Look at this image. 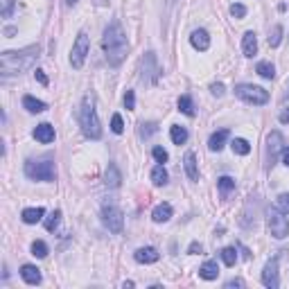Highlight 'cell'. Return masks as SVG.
I'll return each instance as SVG.
<instances>
[{
    "label": "cell",
    "instance_id": "32",
    "mask_svg": "<svg viewBox=\"0 0 289 289\" xmlns=\"http://www.w3.org/2000/svg\"><path fill=\"white\" fill-rule=\"evenodd\" d=\"M32 255L34 257H45V255H48V244H45V242H41V240H36L32 244Z\"/></svg>",
    "mask_w": 289,
    "mask_h": 289
},
{
    "label": "cell",
    "instance_id": "47",
    "mask_svg": "<svg viewBox=\"0 0 289 289\" xmlns=\"http://www.w3.org/2000/svg\"><path fill=\"white\" fill-rule=\"evenodd\" d=\"M75 2H77V0H68V5H75Z\"/></svg>",
    "mask_w": 289,
    "mask_h": 289
},
{
    "label": "cell",
    "instance_id": "36",
    "mask_svg": "<svg viewBox=\"0 0 289 289\" xmlns=\"http://www.w3.org/2000/svg\"><path fill=\"white\" fill-rule=\"evenodd\" d=\"M124 107H127L129 111H134V108H136V95H134V91H127V93H124Z\"/></svg>",
    "mask_w": 289,
    "mask_h": 289
},
{
    "label": "cell",
    "instance_id": "42",
    "mask_svg": "<svg viewBox=\"0 0 289 289\" xmlns=\"http://www.w3.org/2000/svg\"><path fill=\"white\" fill-rule=\"evenodd\" d=\"M190 253H192V255L201 253V244H199V242H192V244H190Z\"/></svg>",
    "mask_w": 289,
    "mask_h": 289
},
{
    "label": "cell",
    "instance_id": "34",
    "mask_svg": "<svg viewBox=\"0 0 289 289\" xmlns=\"http://www.w3.org/2000/svg\"><path fill=\"white\" fill-rule=\"evenodd\" d=\"M230 14H233L235 18H244L247 16V7L240 5V2H235V5H230Z\"/></svg>",
    "mask_w": 289,
    "mask_h": 289
},
{
    "label": "cell",
    "instance_id": "5",
    "mask_svg": "<svg viewBox=\"0 0 289 289\" xmlns=\"http://www.w3.org/2000/svg\"><path fill=\"white\" fill-rule=\"evenodd\" d=\"M235 95L240 100H244L247 104H253V107H262V104L269 102V93L260 86H253V84H240L235 86Z\"/></svg>",
    "mask_w": 289,
    "mask_h": 289
},
{
    "label": "cell",
    "instance_id": "20",
    "mask_svg": "<svg viewBox=\"0 0 289 289\" xmlns=\"http://www.w3.org/2000/svg\"><path fill=\"white\" fill-rule=\"evenodd\" d=\"M242 48H244V57H253L257 52V38L253 32L244 34V41H242Z\"/></svg>",
    "mask_w": 289,
    "mask_h": 289
},
{
    "label": "cell",
    "instance_id": "16",
    "mask_svg": "<svg viewBox=\"0 0 289 289\" xmlns=\"http://www.w3.org/2000/svg\"><path fill=\"white\" fill-rule=\"evenodd\" d=\"M172 217V206L170 204H158L154 208V213H151V219L156 221V224H163V221H167Z\"/></svg>",
    "mask_w": 289,
    "mask_h": 289
},
{
    "label": "cell",
    "instance_id": "12",
    "mask_svg": "<svg viewBox=\"0 0 289 289\" xmlns=\"http://www.w3.org/2000/svg\"><path fill=\"white\" fill-rule=\"evenodd\" d=\"M34 138H36L41 144H50L54 140V127L52 124H48V122L38 124V127L34 129Z\"/></svg>",
    "mask_w": 289,
    "mask_h": 289
},
{
    "label": "cell",
    "instance_id": "3",
    "mask_svg": "<svg viewBox=\"0 0 289 289\" xmlns=\"http://www.w3.org/2000/svg\"><path fill=\"white\" fill-rule=\"evenodd\" d=\"M81 131H84L86 138L91 140H97L102 136V124H100V118H97L91 100H86L84 107H81Z\"/></svg>",
    "mask_w": 289,
    "mask_h": 289
},
{
    "label": "cell",
    "instance_id": "24",
    "mask_svg": "<svg viewBox=\"0 0 289 289\" xmlns=\"http://www.w3.org/2000/svg\"><path fill=\"white\" fill-rule=\"evenodd\" d=\"M151 181H154V185H165L167 183V170L163 167V163L151 170Z\"/></svg>",
    "mask_w": 289,
    "mask_h": 289
},
{
    "label": "cell",
    "instance_id": "41",
    "mask_svg": "<svg viewBox=\"0 0 289 289\" xmlns=\"http://www.w3.org/2000/svg\"><path fill=\"white\" fill-rule=\"evenodd\" d=\"M280 122L289 124V108H283V111H280Z\"/></svg>",
    "mask_w": 289,
    "mask_h": 289
},
{
    "label": "cell",
    "instance_id": "31",
    "mask_svg": "<svg viewBox=\"0 0 289 289\" xmlns=\"http://www.w3.org/2000/svg\"><path fill=\"white\" fill-rule=\"evenodd\" d=\"M59 221H61V210H54V213H50L48 219H45V228L52 233V230L59 226Z\"/></svg>",
    "mask_w": 289,
    "mask_h": 289
},
{
    "label": "cell",
    "instance_id": "19",
    "mask_svg": "<svg viewBox=\"0 0 289 289\" xmlns=\"http://www.w3.org/2000/svg\"><path fill=\"white\" fill-rule=\"evenodd\" d=\"M23 107L27 108L30 113H43L45 111V102H41V100H36V97H32V95H25L23 97Z\"/></svg>",
    "mask_w": 289,
    "mask_h": 289
},
{
    "label": "cell",
    "instance_id": "29",
    "mask_svg": "<svg viewBox=\"0 0 289 289\" xmlns=\"http://www.w3.org/2000/svg\"><path fill=\"white\" fill-rule=\"evenodd\" d=\"M280 41H283V27L276 25L271 32H269V45H271V48H278Z\"/></svg>",
    "mask_w": 289,
    "mask_h": 289
},
{
    "label": "cell",
    "instance_id": "33",
    "mask_svg": "<svg viewBox=\"0 0 289 289\" xmlns=\"http://www.w3.org/2000/svg\"><path fill=\"white\" fill-rule=\"evenodd\" d=\"M276 206H278L280 213L289 215V194H280V197L276 199Z\"/></svg>",
    "mask_w": 289,
    "mask_h": 289
},
{
    "label": "cell",
    "instance_id": "40",
    "mask_svg": "<svg viewBox=\"0 0 289 289\" xmlns=\"http://www.w3.org/2000/svg\"><path fill=\"white\" fill-rule=\"evenodd\" d=\"M34 77H36L43 86H48V77H45V72H43V70H36V72H34Z\"/></svg>",
    "mask_w": 289,
    "mask_h": 289
},
{
    "label": "cell",
    "instance_id": "26",
    "mask_svg": "<svg viewBox=\"0 0 289 289\" xmlns=\"http://www.w3.org/2000/svg\"><path fill=\"white\" fill-rule=\"evenodd\" d=\"M230 147H233V151L240 154V156H247L249 151H251V144H249V140H244V138H235L233 143H230Z\"/></svg>",
    "mask_w": 289,
    "mask_h": 289
},
{
    "label": "cell",
    "instance_id": "35",
    "mask_svg": "<svg viewBox=\"0 0 289 289\" xmlns=\"http://www.w3.org/2000/svg\"><path fill=\"white\" fill-rule=\"evenodd\" d=\"M111 129H113V131H115V134H122V131H124L122 118H120L118 113H115V115H113V120H111Z\"/></svg>",
    "mask_w": 289,
    "mask_h": 289
},
{
    "label": "cell",
    "instance_id": "2",
    "mask_svg": "<svg viewBox=\"0 0 289 289\" xmlns=\"http://www.w3.org/2000/svg\"><path fill=\"white\" fill-rule=\"evenodd\" d=\"M38 52L41 48L38 45H30V48H23L18 52H2L0 54V70L2 75H16V72H23V70L32 68L34 61L38 59Z\"/></svg>",
    "mask_w": 289,
    "mask_h": 289
},
{
    "label": "cell",
    "instance_id": "11",
    "mask_svg": "<svg viewBox=\"0 0 289 289\" xmlns=\"http://www.w3.org/2000/svg\"><path fill=\"white\" fill-rule=\"evenodd\" d=\"M134 257H136V262H140V264H154V262H158V251L156 249H151V247H144V249H138V251L134 253Z\"/></svg>",
    "mask_w": 289,
    "mask_h": 289
},
{
    "label": "cell",
    "instance_id": "9",
    "mask_svg": "<svg viewBox=\"0 0 289 289\" xmlns=\"http://www.w3.org/2000/svg\"><path fill=\"white\" fill-rule=\"evenodd\" d=\"M262 283L267 285V287H271V289H276L280 285V280H278V262L276 260H271V262L264 267V271H262Z\"/></svg>",
    "mask_w": 289,
    "mask_h": 289
},
{
    "label": "cell",
    "instance_id": "22",
    "mask_svg": "<svg viewBox=\"0 0 289 289\" xmlns=\"http://www.w3.org/2000/svg\"><path fill=\"white\" fill-rule=\"evenodd\" d=\"M170 138H172V143H174V144H183L187 140V129L174 124V127L170 129Z\"/></svg>",
    "mask_w": 289,
    "mask_h": 289
},
{
    "label": "cell",
    "instance_id": "43",
    "mask_svg": "<svg viewBox=\"0 0 289 289\" xmlns=\"http://www.w3.org/2000/svg\"><path fill=\"white\" fill-rule=\"evenodd\" d=\"M213 93H215L217 97L224 95V86H221V84H213Z\"/></svg>",
    "mask_w": 289,
    "mask_h": 289
},
{
    "label": "cell",
    "instance_id": "23",
    "mask_svg": "<svg viewBox=\"0 0 289 289\" xmlns=\"http://www.w3.org/2000/svg\"><path fill=\"white\" fill-rule=\"evenodd\" d=\"M255 72L260 77H264V79H273V77H276V68H273L269 61H260V64L255 66Z\"/></svg>",
    "mask_w": 289,
    "mask_h": 289
},
{
    "label": "cell",
    "instance_id": "45",
    "mask_svg": "<svg viewBox=\"0 0 289 289\" xmlns=\"http://www.w3.org/2000/svg\"><path fill=\"white\" fill-rule=\"evenodd\" d=\"M283 163L289 167V147H285V151H283Z\"/></svg>",
    "mask_w": 289,
    "mask_h": 289
},
{
    "label": "cell",
    "instance_id": "4",
    "mask_svg": "<svg viewBox=\"0 0 289 289\" xmlns=\"http://www.w3.org/2000/svg\"><path fill=\"white\" fill-rule=\"evenodd\" d=\"M25 177L32 181H54L57 177V167L52 161L41 158V161H27L25 163Z\"/></svg>",
    "mask_w": 289,
    "mask_h": 289
},
{
    "label": "cell",
    "instance_id": "6",
    "mask_svg": "<svg viewBox=\"0 0 289 289\" xmlns=\"http://www.w3.org/2000/svg\"><path fill=\"white\" fill-rule=\"evenodd\" d=\"M267 224H269V233L276 240H285L289 235V221L285 217V213H280L278 208H269L267 213Z\"/></svg>",
    "mask_w": 289,
    "mask_h": 289
},
{
    "label": "cell",
    "instance_id": "13",
    "mask_svg": "<svg viewBox=\"0 0 289 289\" xmlns=\"http://www.w3.org/2000/svg\"><path fill=\"white\" fill-rule=\"evenodd\" d=\"M283 144H285V138L280 131H271L269 134V158H271V163L276 161V154L283 149Z\"/></svg>",
    "mask_w": 289,
    "mask_h": 289
},
{
    "label": "cell",
    "instance_id": "44",
    "mask_svg": "<svg viewBox=\"0 0 289 289\" xmlns=\"http://www.w3.org/2000/svg\"><path fill=\"white\" fill-rule=\"evenodd\" d=\"M226 287H244V280H230L226 283Z\"/></svg>",
    "mask_w": 289,
    "mask_h": 289
},
{
    "label": "cell",
    "instance_id": "8",
    "mask_svg": "<svg viewBox=\"0 0 289 289\" xmlns=\"http://www.w3.org/2000/svg\"><path fill=\"white\" fill-rule=\"evenodd\" d=\"M104 224L111 233H122L124 228V217H122V210L115 208V206H107L104 208Z\"/></svg>",
    "mask_w": 289,
    "mask_h": 289
},
{
    "label": "cell",
    "instance_id": "39",
    "mask_svg": "<svg viewBox=\"0 0 289 289\" xmlns=\"http://www.w3.org/2000/svg\"><path fill=\"white\" fill-rule=\"evenodd\" d=\"M11 9H14V0H5V9H2V16L9 18V16H11Z\"/></svg>",
    "mask_w": 289,
    "mask_h": 289
},
{
    "label": "cell",
    "instance_id": "37",
    "mask_svg": "<svg viewBox=\"0 0 289 289\" xmlns=\"http://www.w3.org/2000/svg\"><path fill=\"white\" fill-rule=\"evenodd\" d=\"M151 154H154V158L158 163H167V151L163 149V147H154V151H151Z\"/></svg>",
    "mask_w": 289,
    "mask_h": 289
},
{
    "label": "cell",
    "instance_id": "14",
    "mask_svg": "<svg viewBox=\"0 0 289 289\" xmlns=\"http://www.w3.org/2000/svg\"><path fill=\"white\" fill-rule=\"evenodd\" d=\"M21 278L25 280L27 285H38L41 283V271H38L36 267H32V264H23L21 267Z\"/></svg>",
    "mask_w": 289,
    "mask_h": 289
},
{
    "label": "cell",
    "instance_id": "28",
    "mask_svg": "<svg viewBox=\"0 0 289 289\" xmlns=\"http://www.w3.org/2000/svg\"><path fill=\"white\" fill-rule=\"evenodd\" d=\"M221 260H224V264H226V267H235V262H237L235 247H226L224 251H221Z\"/></svg>",
    "mask_w": 289,
    "mask_h": 289
},
{
    "label": "cell",
    "instance_id": "7",
    "mask_svg": "<svg viewBox=\"0 0 289 289\" xmlns=\"http://www.w3.org/2000/svg\"><path fill=\"white\" fill-rule=\"evenodd\" d=\"M88 48H91V43H88V34L79 32L77 34L75 45H72V50H70V64H72V68L79 70L81 66H84L86 54H88Z\"/></svg>",
    "mask_w": 289,
    "mask_h": 289
},
{
    "label": "cell",
    "instance_id": "1",
    "mask_svg": "<svg viewBox=\"0 0 289 289\" xmlns=\"http://www.w3.org/2000/svg\"><path fill=\"white\" fill-rule=\"evenodd\" d=\"M102 45H104V52H107V59L111 66H120L127 57V50H129V43L127 36H124V30L118 21H113L111 25L104 30V38H102Z\"/></svg>",
    "mask_w": 289,
    "mask_h": 289
},
{
    "label": "cell",
    "instance_id": "27",
    "mask_svg": "<svg viewBox=\"0 0 289 289\" xmlns=\"http://www.w3.org/2000/svg\"><path fill=\"white\" fill-rule=\"evenodd\" d=\"M179 111L185 113V115H190V118L194 115V104H192V100H190V95L179 97Z\"/></svg>",
    "mask_w": 289,
    "mask_h": 289
},
{
    "label": "cell",
    "instance_id": "30",
    "mask_svg": "<svg viewBox=\"0 0 289 289\" xmlns=\"http://www.w3.org/2000/svg\"><path fill=\"white\" fill-rule=\"evenodd\" d=\"M217 187H219L221 192H230V190H235V179H230V177L217 179Z\"/></svg>",
    "mask_w": 289,
    "mask_h": 289
},
{
    "label": "cell",
    "instance_id": "17",
    "mask_svg": "<svg viewBox=\"0 0 289 289\" xmlns=\"http://www.w3.org/2000/svg\"><path fill=\"white\" fill-rule=\"evenodd\" d=\"M199 276L204 280H215L217 276H219V267H217V262H213V260H208V262L201 264V269H199Z\"/></svg>",
    "mask_w": 289,
    "mask_h": 289
},
{
    "label": "cell",
    "instance_id": "25",
    "mask_svg": "<svg viewBox=\"0 0 289 289\" xmlns=\"http://www.w3.org/2000/svg\"><path fill=\"white\" fill-rule=\"evenodd\" d=\"M120 181H122V177H120L118 167H115V165H108V170H107V185L108 187H118Z\"/></svg>",
    "mask_w": 289,
    "mask_h": 289
},
{
    "label": "cell",
    "instance_id": "21",
    "mask_svg": "<svg viewBox=\"0 0 289 289\" xmlns=\"http://www.w3.org/2000/svg\"><path fill=\"white\" fill-rule=\"evenodd\" d=\"M43 215H45L43 208H27V210H23V221L25 224H36V221L43 219Z\"/></svg>",
    "mask_w": 289,
    "mask_h": 289
},
{
    "label": "cell",
    "instance_id": "46",
    "mask_svg": "<svg viewBox=\"0 0 289 289\" xmlns=\"http://www.w3.org/2000/svg\"><path fill=\"white\" fill-rule=\"evenodd\" d=\"M97 2H100V5H107V2H108V0H97Z\"/></svg>",
    "mask_w": 289,
    "mask_h": 289
},
{
    "label": "cell",
    "instance_id": "15",
    "mask_svg": "<svg viewBox=\"0 0 289 289\" xmlns=\"http://www.w3.org/2000/svg\"><path fill=\"white\" fill-rule=\"evenodd\" d=\"M226 140H228V129H219V131H215V134L210 136V140H208L210 151H219L221 147H224Z\"/></svg>",
    "mask_w": 289,
    "mask_h": 289
},
{
    "label": "cell",
    "instance_id": "38",
    "mask_svg": "<svg viewBox=\"0 0 289 289\" xmlns=\"http://www.w3.org/2000/svg\"><path fill=\"white\" fill-rule=\"evenodd\" d=\"M154 131H156V124L154 122H147V124H143V129H140V136H143V138H149Z\"/></svg>",
    "mask_w": 289,
    "mask_h": 289
},
{
    "label": "cell",
    "instance_id": "10",
    "mask_svg": "<svg viewBox=\"0 0 289 289\" xmlns=\"http://www.w3.org/2000/svg\"><path fill=\"white\" fill-rule=\"evenodd\" d=\"M190 43H192V48L199 50V52H206L210 48V36L206 30H194L192 36H190Z\"/></svg>",
    "mask_w": 289,
    "mask_h": 289
},
{
    "label": "cell",
    "instance_id": "18",
    "mask_svg": "<svg viewBox=\"0 0 289 289\" xmlns=\"http://www.w3.org/2000/svg\"><path fill=\"white\" fill-rule=\"evenodd\" d=\"M183 165H185L187 177L192 179V181H197V179H199V167H197V158H194L192 151H187V154H185V158H183Z\"/></svg>",
    "mask_w": 289,
    "mask_h": 289
}]
</instances>
